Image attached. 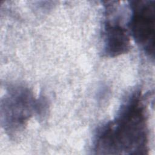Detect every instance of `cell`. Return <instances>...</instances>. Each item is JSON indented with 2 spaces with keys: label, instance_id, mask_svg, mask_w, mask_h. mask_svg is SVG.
Wrapping results in <instances>:
<instances>
[{
  "label": "cell",
  "instance_id": "obj_1",
  "mask_svg": "<svg viewBox=\"0 0 155 155\" xmlns=\"http://www.w3.org/2000/svg\"><path fill=\"white\" fill-rule=\"evenodd\" d=\"M143 97L139 90L131 92L122 104L115 118L97 131L92 148L94 153H148V130Z\"/></svg>",
  "mask_w": 155,
  "mask_h": 155
},
{
  "label": "cell",
  "instance_id": "obj_2",
  "mask_svg": "<svg viewBox=\"0 0 155 155\" xmlns=\"http://www.w3.org/2000/svg\"><path fill=\"white\" fill-rule=\"evenodd\" d=\"M39 103V99H35L27 87H10L1 105V124L5 131L14 136L24 130L31 116L34 113L38 116Z\"/></svg>",
  "mask_w": 155,
  "mask_h": 155
},
{
  "label": "cell",
  "instance_id": "obj_3",
  "mask_svg": "<svg viewBox=\"0 0 155 155\" xmlns=\"http://www.w3.org/2000/svg\"><path fill=\"white\" fill-rule=\"evenodd\" d=\"M128 27L136 42L150 58L154 59L155 34V1H131Z\"/></svg>",
  "mask_w": 155,
  "mask_h": 155
},
{
  "label": "cell",
  "instance_id": "obj_4",
  "mask_svg": "<svg viewBox=\"0 0 155 155\" xmlns=\"http://www.w3.org/2000/svg\"><path fill=\"white\" fill-rule=\"evenodd\" d=\"M119 5L116 1L106 2L104 5L105 19L102 32L103 53L109 58L122 55L130 49L128 31L118 14Z\"/></svg>",
  "mask_w": 155,
  "mask_h": 155
}]
</instances>
